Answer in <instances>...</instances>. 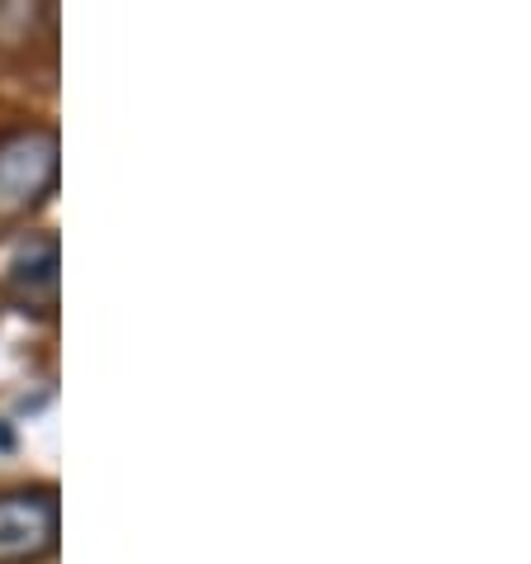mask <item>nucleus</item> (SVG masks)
<instances>
[{"label": "nucleus", "instance_id": "1", "mask_svg": "<svg viewBox=\"0 0 531 564\" xmlns=\"http://www.w3.org/2000/svg\"><path fill=\"white\" fill-rule=\"evenodd\" d=\"M0 290L20 313L53 318L62 304V247L57 232H24L0 252Z\"/></svg>", "mask_w": 531, "mask_h": 564}, {"label": "nucleus", "instance_id": "2", "mask_svg": "<svg viewBox=\"0 0 531 564\" xmlns=\"http://www.w3.org/2000/svg\"><path fill=\"white\" fill-rule=\"evenodd\" d=\"M57 133L53 129H20L0 138V218H14L53 195L57 185Z\"/></svg>", "mask_w": 531, "mask_h": 564}, {"label": "nucleus", "instance_id": "3", "mask_svg": "<svg viewBox=\"0 0 531 564\" xmlns=\"http://www.w3.org/2000/svg\"><path fill=\"white\" fill-rule=\"evenodd\" d=\"M62 508L53 489H0V564H34L57 551Z\"/></svg>", "mask_w": 531, "mask_h": 564}]
</instances>
